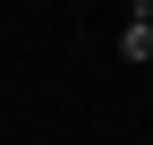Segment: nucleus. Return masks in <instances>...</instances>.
<instances>
[{"label": "nucleus", "instance_id": "nucleus-1", "mask_svg": "<svg viewBox=\"0 0 153 145\" xmlns=\"http://www.w3.org/2000/svg\"><path fill=\"white\" fill-rule=\"evenodd\" d=\"M119 60H128V68L153 60V26H145V17H128V26H119Z\"/></svg>", "mask_w": 153, "mask_h": 145}, {"label": "nucleus", "instance_id": "nucleus-2", "mask_svg": "<svg viewBox=\"0 0 153 145\" xmlns=\"http://www.w3.org/2000/svg\"><path fill=\"white\" fill-rule=\"evenodd\" d=\"M136 17H145V26H153V0H136Z\"/></svg>", "mask_w": 153, "mask_h": 145}]
</instances>
